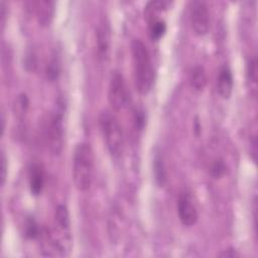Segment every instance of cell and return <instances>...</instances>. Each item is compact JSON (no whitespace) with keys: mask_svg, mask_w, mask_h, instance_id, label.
Masks as SVG:
<instances>
[{"mask_svg":"<svg viewBox=\"0 0 258 258\" xmlns=\"http://www.w3.org/2000/svg\"><path fill=\"white\" fill-rule=\"evenodd\" d=\"M233 74L229 67L224 66L217 79V91L223 99H229L233 92Z\"/></svg>","mask_w":258,"mask_h":258,"instance_id":"10","label":"cell"},{"mask_svg":"<svg viewBox=\"0 0 258 258\" xmlns=\"http://www.w3.org/2000/svg\"><path fill=\"white\" fill-rule=\"evenodd\" d=\"M135 122H136V127L139 129V131H142V129L145 127V124H146V116H145L144 111L138 110L136 112Z\"/></svg>","mask_w":258,"mask_h":258,"instance_id":"23","label":"cell"},{"mask_svg":"<svg viewBox=\"0 0 258 258\" xmlns=\"http://www.w3.org/2000/svg\"><path fill=\"white\" fill-rule=\"evenodd\" d=\"M38 23L41 27H49L55 14V3L50 0H40L34 4Z\"/></svg>","mask_w":258,"mask_h":258,"instance_id":"9","label":"cell"},{"mask_svg":"<svg viewBox=\"0 0 258 258\" xmlns=\"http://www.w3.org/2000/svg\"><path fill=\"white\" fill-rule=\"evenodd\" d=\"M46 142L51 154L58 157L62 154L64 148V126H63V114L61 111L54 112L45 128Z\"/></svg>","mask_w":258,"mask_h":258,"instance_id":"4","label":"cell"},{"mask_svg":"<svg viewBox=\"0 0 258 258\" xmlns=\"http://www.w3.org/2000/svg\"><path fill=\"white\" fill-rule=\"evenodd\" d=\"M207 74L201 66H195L190 73V85L196 91H202L207 85Z\"/></svg>","mask_w":258,"mask_h":258,"instance_id":"12","label":"cell"},{"mask_svg":"<svg viewBox=\"0 0 258 258\" xmlns=\"http://www.w3.org/2000/svg\"><path fill=\"white\" fill-rule=\"evenodd\" d=\"M178 214L184 226L192 227L199 219L197 207L192 196L188 192H182L178 199Z\"/></svg>","mask_w":258,"mask_h":258,"instance_id":"7","label":"cell"},{"mask_svg":"<svg viewBox=\"0 0 258 258\" xmlns=\"http://www.w3.org/2000/svg\"><path fill=\"white\" fill-rule=\"evenodd\" d=\"M167 8V4L163 3V2H151L148 4L147 8H146V16L147 18L153 22L156 21L157 19V15L159 13H162L163 11H165Z\"/></svg>","mask_w":258,"mask_h":258,"instance_id":"16","label":"cell"},{"mask_svg":"<svg viewBox=\"0 0 258 258\" xmlns=\"http://www.w3.org/2000/svg\"><path fill=\"white\" fill-rule=\"evenodd\" d=\"M59 65L57 63L56 60H53L49 63L48 65V68H47V75H48V78L51 80V81H55L58 76H59Z\"/></svg>","mask_w":258,"mask_h":258,"instance_id":"21","label":"cell"},{"mask_svg":"<svg viewBox=\"0 0 258 258\" xmlns=\"http://www.w3.org/2000/svg\"><path fill=\"white\" fill-rule=\"evenodd\" d=\"M226 171H227V167H226L224 161L219 159V160H216L212 164L211 169H210V174L213 178L219 179L226 174Z\"/></svg>","mask_w":258,"mask_h":258,"instance_id":"18","label":"cell"},{"mask_svg":"<svg viewBox=\"0 0 258 258\" xmlns=\"http://www.w3.org/2000/svg\"><path fill=\"white\" fill-rule=\"evenodd\" d=\"M190 20L192 29L199 37L208 34L210 29V12L207 4L195 0L190 4Z\"/></svg>","mask_w":258,"mask_h":258,"instance_id":"6","label":"cell"},{"mask_svg":"<svg viewBox=\"0 0 258 258\" xmlns=\"http://www.w3.org/2000/svg\"><path fill=\"white\" fill-rule=\"evenodd\" d=\"M94 156L90 145L80 143L73 155V181L80 192H87L93 182Z\"/></svg>","mask_w":258,"mask_h":258,"instance_id":"2","label":"cell"},{"mask_svg":"<svg viewBox=\"0 0 258 258\" xmlns=\"http://www.w3.org/2000/svg\"><path fill=\"white\" fill-rule=\"evenodd\" d=\"M56 219L60 228L64 231H69L71 226L70 214L65 205H59L56 209Z\"/></svg>","mask_w":258,"mask_h":258,"instance_id":"14","label":"cell"},{"mask_svg":"<svg viewBox=\"0 0 258 258\" xmlns=\"http://www.w3.org/2000/svg\"><path fill=\"white\" fill-rule=\"evenodd\" d=\"M40 235V229L34 219H30L26 226V236L30 239H35Z\"/></svg>","mask_w":258,"mask_h":258,"instance_id":"19","label":"cell"},{"mask_svg":"<svg viewBox=\"0 0 258 258\" xmlns=\"http://www.w3.org/2000/svg\"><path fill=\"white\" fill-rule=\"evenodd\" d=\"M0 121H2V136H4L5 131H6V118H5L4 113L2 114V119H0Z\"/></svg>","mask_w":258,"mask_h":258,"instance_id":"26","label":"cell"},{"mask_svg":"<svg viewBox=\"0 0 258 258\" xmlns=\"http://www.w3.org/2000/svg\"><path fill=\"white\" fill-rule=\"evenodd\" d=\"M134 76L137 90L147 95L155 83V69L148 47L139 39L132 43Z\"/></svg>","mask_w":258,"mask_h":258,"instance_id":"1","label":"cell"},{"mask_svg":"<svg viewBox=\"0 0 258 258\" xmlns=\"http://www.w3.org/2000/svg\"><path fill=\"white\" fill-rule=\"evenodd\" d=\"M110 27L106 20L101 21L96 29V48L100 59H105L110 48Z\"/></svg>","mask_w":258,"mask_h":258,"instance_id":"8","label":"cell"},{"mask_svg":"<svg viewBox=\"0 0 258 258\" xmlns=\"http://www.w3.org/2000/svg\"><path fill=\"white\" fill-rule=\"evenodd\" d=\"M219 256H221V257H231V258H233V257L239 256V254L237 253V251H236L235 249L229 248V249L224 250L223 252H221V253L219 254Z\"/></svg>","mask_w":258,"mask_h":258,"instance_id":"25","label":"cell"},{"mask_svg":"<svg viewBox=\"0 0 258 258\" xmlns=\"http://www.w3.org/2000/svg\"><path fill=\"white\" fill-rule=\"evenodd\" d=\"M8 18V5L6 2H0V20H2L3 27L5 26Z\"/></svg>","mask_w":258,"mask_h":258,"instance_id":"24","label":"cell"},{"mask_svg":"<svg viewBox=\"0 0 258 258\" xmlns=\"http://www.w3.org/2000/svg\"><path fill=\"white\" fill-rule=\"evenodd\" d=\"M98 123L109 154L112 158H119L123 152L124 137L117 118L110 111L104 110L99 115Z\"/></svg>","mask_w":258,"mask_h":258,"instance_id":"3","label":"cell"},{"mask_svg":"<svg viewBox=\"0 0 258 258\" xmlns=\"http://www.w3.org/2000/svg\"><path fill=\"white\" fill-rule=\"evenodd\" d=\"M108 101L111 107L116 111L126 108L131 101V93H129L126 81L119 72H115L111 76L108 89Z\"/></svg>","mask_w":258,"mask_h":258,"instance_id":"5","label":"cell"},{"mask_svg":"<svg viewBox=\"0 0 258 258\" xmlns=\"http://www.w3.org/2000/svg\"><path fill=\"white\" fill-rule=\"evenodd\" d=\"M45 175L42 167L38 164L32 166L30 170V188L31 192L35 196H39L44 189Z\"/></svg>","mask_w":258,"mask_h":258,"instance_id":"11","label":"cell"},{"mask_svg":"<svg viewBox=\"0 0 258 258\" xmlns=\"http://www.w3.org/2000/svg\"><path fill=\"white\" fill-rule=\"evenodd\" d=\"M150 31H151L152 38L156 41H159L160 39H162L165 36V34L167 32V25L162 20L153 21V22H151Z\"/></svg>","mask_w":258,"mask_h":258,"instance_id":"17","label":"cell"},{"mask_svg":"<svg viewBox=\"0 0 258 258\" xmlns=\"http://www.w3.org/2000/svg\"><path fill=\"white\" fill-rule=\"evenodd\" d=\"M29 107H30V100H29L27 94H25V93L20 94L14 104V111H15L16 115L19 118H23L26 115V113L28 112Z\"/></svg>","mask_w":258,"mask_h":258,"instance_id":"15","label":"cell"},{"mask_svg":"<svg viewBox=\"0 0 258 258\" xmlns=\"http://www.w3.org/2000/svg\"><path fill=\"white\" fill-rule=\"evenodd\" d=\"M8 170H9V162H8V157L5 153V151L2 152V176H0V179H2V186L4 187L6 182H7V178H8Z\"/></svg>","mask_w":258,"mask_h":258,"instance_id":"22","label":"cell"},{"mask_svg":"<svg viewBox=\"0 0 258 258\" xmlns=\"http://www.w3.org/2000/svg\"><path fill=\"white\" fill-rule=\"evenodd\" d=\"M154 171H155V177L156 182L160 187H164L166 180H167V174H166V168L165 163L163 160V157L161 154H156L154 159Z\"/></svg>","mask_w":258,"mask_h":258,"instance_id":"13","label":"cell"},{"mask_svg":"<svg viewBox=\"0 0 258 258\" xmlns=\"http://www.w3.org/2000/svg\"><path fill=\"white\" fill-rule=\"evenodd\" d=\"M247 75L250 82H252L254 85H256L257 80V62L256 58H253L250 60L248 66H247Z\"/></svg>","mask_w":258,"mask_h":258,"instance_id":"20","label":"cell"}]
</instances>
